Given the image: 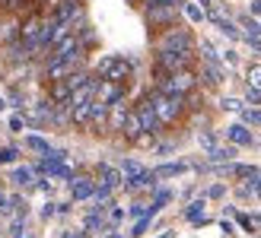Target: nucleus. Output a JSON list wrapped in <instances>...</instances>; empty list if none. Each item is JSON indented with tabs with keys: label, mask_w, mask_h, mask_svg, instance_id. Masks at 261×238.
I'll return each instance as SVG.
<instances>
[{
	"label": "nucleus",
	"mask_w": 261,
	"mask_h": 238,
	"mask_svg": "<svg viewBox=\"0 0 261 238\" xmlns=\"http://www.w3.org/2000/svg\"><path fill=\"white\" fill-rule=\"evenodd\" d=\"M153 51H194V35L188 32L182 22L169 29H159L153 38Z\"/></svg>",
	"instance_id": "nucleus-1"
},
{
	"label": "nucleus",
	"mask_w": 261,
	"mask_h": 238,
	"mask_svg": "<svg viewBox=\"0 0 261 238\" xmlns=\"http://www.w3.org/2000/svg\"><path fill=\"white\" fill-rule=\"evenodd\" d=\"M147 99H150V105H153V111H156V117L162 121V127H166V124H175V121L185 114V95H166V92H159V89H153Z\"/></svg>",
	"instance_id": "nucleus-2"
},
{
	"label": "nucleus",
	"mask_w": 261,
	"mask_h": 238,
	"mask_svg": "<svg viewBox=\"0 0 261 238\" xmlns=\"http://www.w3.org/2000/svg\"><path fill=\"white\" fill-rule=\"evenodd\" d=\"M179 13H182V4H153V7H144V19H147L150 32L175 26V22H179Z\"/></svg>",
	"instance_id": "nucleus-3"
},
{
	"label": "nucleus",
	"mask_w": 261,
	"mask_h": 238,
	"mask_svg": "<svg viewBox=\"0 0 261 238\" xmlns=\"http://www.w3.org/2000/svg\"><path fill=\"white\" fill-rule=\"evenodd\" d=\"M198 86V76L191 73V70H182V73H166L162 80H156V89L166 92V95H188L194 92Z\"/></svg>",
	"instance_id": "nucleus-4"
},
{
	"label": "nucleus",
	"mask_w": 261,
	"mask_h": 238,
	"mask_svg": "<svg viewBox=\"0 0 261 238\" xmlns=\"http://www.w3.org/2000/svg\"><path fill=\"white\" fill-rule=\"evenodd\" d=\"M130 70H134V64H130L127 57H115V54H109V57H102V61L96 64V76L112 80V83H127Z\"/></svg>",
	"instance_id": "nucleus-5"
},
{
	"label": "nucleus",
	"mask_w": 261,
	"mask_h": 238,
	"mask_svg": "<svg viewBox=\"0 0 261 238\" xmlns=\"http://www.w3.org/2000/svg\"><path fill=\"white\" fill-rule=\"evenodd\" d=\"M156 67L166 73L194 70V51H156Z\"/></svg>",
	"instance_id": "nucleus-6"
},
{
	"label": "nucleus",
	"mask_w": 261,
	"mask_h": 238,
	"mask_svg": "<svg viewBox=\"0 0 261 238\" xmlns=\"http://www.w3.org/2000/svg\"><path fill=\"white\" fill-rule=\"evenodd\" d=\"M134 114H137V121H140V127H144V134H153L156 137L159 130H162V121L156 117V111H153V105H150V99H140L137 105H134Z\"/></svg>",
	"instance_id": "nucleus-7"
},
{
	"label": "nucleus",
	"mask_w": 261,
	"mask_h": 238,
	"mask_svg": "<svg viewBox=\"0 0 261 238\" xmlns=\"http://www.w3.org/2000/svg\"><path fill=\"white\" fill-rule=\"evenodd\" d=\"M127 95L124 89V83H112V80H99V89H96V99L105 102V105H115V102H121Z\"/></svg>",
	"instance_id": "nucleus-8"
},
{
	"label": "nucleus",
	"mask_w": 261,
	"mask_h": 238,
	"mask_svg": "<svg viewBox=\"0 0 261 238\" xmlns=\"http://www.w3.org/2000/svg\"><path fill=\"white\" fill-rule=\"evenodd\" d=\"M194 76H198L201 83H207V86H220V83L226 80V73H223V67H220V64H207V61L198 67V73H194Z\"/></svg>",
	"instance_id": "nucleus-9"
},
{
	"label": "nucleus",
	"mask_w": 261,
	"mask_h": 238,
	"mask_svg": "<svg viewBox=\"0 0 261 238\" xmlns=\"http://www.w3.org/2000/svg\"><path fill=\"white\" fill-rule=\"evenodd\" d=\"M83 13V7L77 4V0H64V4H57L54 10H51V19L54 22H70L74 16H80Z\"/></svg>",
	"instance_id": "nucleus-10"
},
{
	"label": "nucleus",
	"mask_w": 261,
	"mask_h": 238,
	"mask_svg": "<svg viewBox=\"0 0 261 238\" xmlns=\"http://www.w3.org/2000/svg\"><path fill=\"white\" fill-rule=\"evenodd\" d=\"M127 102L121 99V102H115V105H109V127L112 130H118L121 134V127H124V117H127Z\"/></svg>",
	"instance_id": "nucleus-11"
},
{
	"label": "nucleus",
	"mask_w": 261,
	"mask_h": 238,
	"mask_svg": "<svg viewBox=\"0 0 261 238\" xmlns=\"http://www.w3.org/2000/svg\"><path fill=\"white\" fill-rule=\"evenodd\" d=\"M226 137H230V143H236V146H252V130H248L245 124H233V127H226Z\"/></svg>",
	"instance_id": "nucleus-12"
},
{
	"label": "nucleus",
	"mask_w": 261,
	"mask_h": 238,
	"mask_svg": "<svg viewBox=\"0 0 261 238\" xmlns=\"http://www.w3.org/2000/svg\"><path fill=\"white\" fill-rule=\"evenodd\" d=\"M153 184H156V172H134L124 181L127 190H140V187H153Z\"/></svg>",
	"instance_id": "nucleus-13"
},
{
	"label": "nucleus",
	"mask_w": 261,
	"mask_h": 238,
	"mask_svg": "<svg viewBox=\"0 0 261 238\" xmlns=\"http://www.w3.org/2000/svg\"><path fill=\"white\" fill-rule=\"evenodd\" d=\"M121 134H124V140H127V143H134L140 134H144V127H140V121H137L134 108L127 111V117H124V127H121Z\"/></svg>",
	"instance_id": "nucleus-14"
},
{
	"label": "nucleus",
	"mask_w": 261,
	"mask_h": 238,
	"mask_svg": "<svg viewBox=\"0 0 261 238\" xmlns=\"http://www.w3.org/2000/svg\"><path fill=\"white\" fill-rule=\"evenodd\" d=\"M92 194H96V184H92L89 178H77V181H74V197L77 200H86Z\"/></svg>",
	"instance_id": "nucleus-15"
},
{
	"label": "nucleus",
	"mask_w": 261,
	"mask_h": 238,
	"mask_svg": "<svg viewBox=\"0 0 261 238\" xmlns=\"http://www.w3.org/2000/svg\"><path fill=\"white\" fill-rule=\"evenodd\" d=\"M99 178H102V187H109V190L121 184V172L109 169V165H99Z\"/></svg>",
	"instance_id": "nucleus-16"
},
{
	"label": "nucleus",
	"mask_w": 261,
	"mask_h": 238,
	"mask_svg": "<svg viewBox=\"0 0 261 238\" xmlns=\"http://www.w3.org/2000/svg\"><path fill=\"white\" fill-rule=\"evenodd\" d=\"M185 172V162H169V165H159L156 169V178H175Z\"/></svg>",
	"instance_id": "nucleus-17"
},
{
	"label": "nucleus",
	"mask_w": 261,
	"mask_h": 238,
	"mask_svg": "<svg viewBox=\"0 0 261 238\" xmlns=\"http://www.w3.org/2000/svg\"><path fill=\"white\" fill-rule=\"evenodd\" d=\"M233 156H236L233 146H213V149H210V159H213V162H230Z\"/></svg>",
	"instance_id": "nucleus-18"
},
{
	"label": "nucleus",
	"mask_w": 261,
	"mask_h": 238,
	"mask_svg": "<svg viewBox=\"0 0 261 238\" xmlns=\"http://www.w3.org/2000/svg\"><path fill=\"white\" fill-rule=\"evenodd\" d=\"M245 76H248V86H255V89H261V64H248V70H245Z\"/></svg>",
	"instance_id": "nucleus-19"
},
{
	"label": "nucleus",
	"mask_w": 261,
	"mask_h": 238,
	"mask_svg": "<svg viewBox=\"0 0 261 238\" xmlns=\"http://www.w3.org/2000/svg\"><path fill=\"white\" fill-rule=\"evenodd\" d=\"M239 22H242L245 35H261V22H258V19H252V16H239Z\"/></svg>",
	"instance_id": "nucleus-20"
},
{
	"label": "nucleus",
	"mask_w": 261,
	"mask_h": 238,
	"mask_svg": "<svg viewBox=\"0 0 261 238\" xmlns=\"http://www.w3.org/2000/svg\"><path fill=\"white\" fill-rule=\"evenodd\" d=\"M242 124H245V127H261V111H258V108L242 111Z\"/></svg>",
	"instance_id": "nucleus-21"
},
{
	"label": "nucleus",
	"mask_w": 261,
	"mask_h": 238,
	"mask_svg": "<svg viewBox=\"0 0 261 238\" xmlns=\"http://www.w3.org/2000/svg\"><path fill=\"white\" fill-rule=\"evenodd\" d=\"M201 213H204V200H194V204L185 210V219H194V222H198V219H204Z\"/></svg>",
	"instance_id": "nucleus-22"
},
{
	"label": "nucleus",
	"mask_w": 261,
	"mask_h": 238,
	"mask_svg": "<svg viewBox=\"0 0 261 238\" xmlns=\"http://www.w3.org/2000/svg\"><path fill=\"white\" fill-rule=\"evenodd\" d=\"M182 10H185V13H188V19H191V22H201V19L207 16L204 10H201V7H194V4H182Z\"/></svg>",
	"instance_id": "nucleus-23"
},
{
	"label": "nucleus",
	"mask_w": 261,
	"mask_h": 238,
	"mask_svg": "<svg viewBox=\"0 0 261 238\" xmlns=\"http://www.w3.org/2000/svg\"><path fill=\"white\" fill-rule=\"evenodd\" d=\"M201 51H204V61H207V64H220V54L213 51V45H207V42H201Z\"/></svg>",
	"instance_id": "nucleus-24"
},
{
	"label": "nucleus",
	"mask_w": 261,
	"mask_h": 238,
	"mask_svg": "<svg viewBox=\"0 0 261 238\" xmlns=\"http://www.w3.org/2000/svg\"><path fill=\"white\" fill-rule=\"evenodd\" d=\"M245 102H252V105H261V89L248 86V89H245Z\"/></svg>",
	"instance_id": "nucleus-25"
},
{
	"label": "nucleus",
	"mask_w": 261,
	"mask_h": 238,
	"mask_svg": "<svg viewBox=\"0 0 261 238\" xmlns=\"http://www.w3.org/2000/svg\"><path fill=\"white\" fill-rule=\"evenodd\" d=\"M29 146H32V149H39V152H48V149H51L42 137H29Z\"/></svg>",
	"instance_id": "nucleus-26"
},
{
	"label": "nucleus",
	"mask_w": 261,
	"mask_h": 238,
	"mask_svg": "<svg viewBox=\"0 0 261 238\" xmlns=\"http://www.w3.org/2000/svg\"><path fill=\"white\" fill-rule=\"evenodd\" d=\"M16 156H19V149H16V146H13V149H0V162H13Z\"/></svg>",
	"instance_id": "nucleus-27"
},
{
	"label": "nucleus",
	"mask_w": 261,
	"mask_h": 238,
	"mask_svg": "<svg viewBox=\"0 0 261 238\" xmlns=\"http://www.w3.org/2000/svg\"><path fill=\"white\" fill-rule=\"evenodd\" d=\"M29 178H32V175H29L26 169H19V172L13 175V181H16V184H29Z\"/></svg>",
	"instance_id": "nucleus-28"
},
{
	"label": "nucleus",
	"mask_w": 261,
	"mask_h": 238,
	"mask_svg": "<svg viewBox=\"0 0 261 238\" xmlns=\"http://www.w3.org/2000/svg\"><path fill=\"white\" fill-rule=\"evenodd\" d=\"M239 105H242L239 99H226V102H223V108H230V111H239Z\"/></svg>",
	"instance_id": "nucleus-29"
},
{
	"label": "nucleus",
	"mask_w": 261,
	"mask_h": 238,
	"mask_svg": "<svg viewBox=\"0 0 261 238\" xmlns=\"http://www.w3.org/2000/svg\"><path fill=\"white\" fill-rule=\"evenodd\" d=\"M86 229H102V219L99 216H89L86 219Z\"/></svg>",
	"instance_id": "nucleus-30"
},
{
	"label": "nucleus",
	"mask_w": 261,
	"mask_h": 238,
	"mask_svg": "<svg viewBox=\"0 0 261 238\" xmlns=\"http://www.w3.org/2000/svg\"><path fill=\"white\" fill-rule=\"evenodd\" d=\"M223 194H226V187H223V184H213L210 187V197H223Z\"/></svg>",
	"instance_id": "nucleus-31"
},
{
	"label": "nucleus",
	"mask_w": 261,
	"mask_h": 238,
	"mask_svg": "<svg viewBox=\"0 0 261 238\" xmlns=\"http://www.w3.org/2000/svg\"><path fill=\"white\" fill-rule=\"evenodd\" d=\"M130 213H134V216H144V213H147V207H140V204H134V207H130Z\"/></svg>",
	"instance_id": "nucleus-32"
},
{
	"label": "nucleus",
	"mask_w": 261,
	"mask_h": 238,
	"mask_svg": "<svg viewBox=\"0 0 261 238\" xmlns=\"http://www.w3.org/2000/svg\"><path fill=\"white\" fill-rule=\"evenodd\" d=\"M252 13H255V16H261V0H252Z\"/></svg>",
	"instance_id": "nucleus-33"
},
{
	"label": "nucleus",
	"mask_w": 261,
	"mask_h": 238,
	"mask_svg": "<svg viewBox=\"0 0 261 238\" xmlns=\"http://www.w3.org/2000/svg\"><path fill=\"white\" fill-rule=\"evenodd\" d=\"M201 4H204L207 10H213V0H201Z\"/></svg>",
	"instance_id": "nucleus-34"
},
{
	"label": "nucleus",
	"mask_w": 261,
	"mask_h": 238,
	"mask_svg": "<svg viewBox=\"0 0 261 238\" xmlns=\"http://www.w3.org/2000/svg\"><path fill=\"white\" fill-rule=\"evenodd\" d=\"M162 238H172V232H166V235H162Z\"/></svg>",
	"instance_id": "nucleus-35"
},
{
	"label": "nucleus",
	"mask_w": 261,
	"mask_h": 238,
	"mask_svg": "<svg viewBox=\"0 0 261 238\" xmlns=\"http://www.w3.org/2000/svg\"><path fill=\"white\" fill-rule=\"evenodd\" d=\"M109 238H121V235H109Z\"/></svg>",
	"instance_id": "nucleus-36"
},
{
	"label": "nucleus",
	"mask_w": 261,
	"mask_h": 238,
	"mask_svg": "<svg viewBox=\"0 0 261 238\" xmlns=\"http://www.w3.org/2000/svg\"><path fill=\"white\" fill-rule=\"evenodd\" d=\"M0 108H4V102H0Z\"/></svg>",
	"instance_id": "nucleus-37"
}]
</instances>
